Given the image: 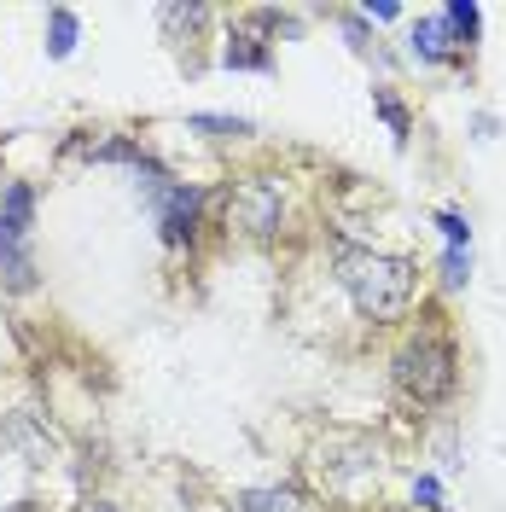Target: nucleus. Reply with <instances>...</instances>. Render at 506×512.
Instances as JSON below:
<instances>
[{
  "label": "nucleus",
  "mask_w": 506,
  "mask_h": 512,
  "mask_svg": "<svg viewBox=\"0 0 506 512\" xmlns=\"http://www.w3.org/2000/svg\"><path fill=\"white\" fill-rule=\"evenodd\" d=\"M338 280L355 297V309L373 320H396L408 315L413 303V262L402 256H384V251H344L338 256Z\"/></svg>",
  "instance_id": "f257e3e1"
},
{
  "label": "nucleus",
  "mask_w": 506,
  "mask_h": 512,
  "mask_svg": "<svg viewBox=\"0 0 506 512\" xmlns=\"http://www.w3.org/2000/svg\"><path fill=\"white\" fill-rule=\"evenodd\" d=\"M396 384L408 390L413 402H443L454 390V350L443 338H413L396 350Z\"/></svg>",
  "instance_id": "f03ea898"
},
{
  "label": "nucleus",
  "mask_w": 506,
  "mask_h": 512,
  "mask_svg": "<svg viewBox=\"0 0 506 512\" xmlns=\"http://www.w3.org/2000/svg\"><path fill=\"white\" fill-rule=\"evenodd\" d=\"M227 227H239V233H251V239L274 233V227H280V187H274V181H245V187H233V198H227Z\"/></svg>",
  "instance_id": "7ed1b4c3"
},
{
  "label": "nucleus",
  "mask_w": 506,
  "mask_h": 512,
  "mask_svg": "<svg viewBox=\"0 0 506 512\" xmlns=\"http://www.w3.org/2000/svg\"><path fill=\"white\" fill-rule=\"evenodd\" d=\"M30 216H35V192L24 181H12V187L0 192V245H24Z\"/></svg>",
  "instance_id": "20e7f679"
},
{
  "label": "nucleus",
  "mask_w": 506,
  "mask_h": 512,
  "mask_svg": "<svg viewBox=\"0 0 506 512\" xmlns=\"http://www.w3.org/2000/svg\"><path fill=\"white\" fill-rule=\"evenodd\" d=\"M198 204H204V192L198 187H169L163 192V233H169V239H192Z\"/></svg>",
  "instance_id": "39448f33"
},
{
  "label": "nucleus",
  "mask_w": 506,
  "mask_h": 512,
  "mask_svg": "<svg viewBox=\"0 0 506 512\" xmlns=\"http://www.w3.org/2000/svg\"><path fill=\"white\" fill-rule=\"evenodd\" d=\"M70 47H76V12L59 6V12L47 18V53H53V59H70Z\"/></svg>",
  "instance_id": "423d86ee"
},
{
  "label": "nucleus",
  "mask_w": 506,
  "mask_h": 512,
  "mask_svg": "<svg viewBox=\"0 0 506 512\" xmlns=\"http://www.w3.org/2000/svg\"><path fill=\"white\" fill-rule=\"evenodd\" d=\"M413 53H419V59H448V24L443 18H425V24L413 30Z\"/></svg>",
  "instance_id": "0eeeda50"
},
{
  "label": "nucleus",
  "mask_w": 506,
  "mask_h": 512,
  "mask_svg": "<svg viewBox=\"0 0 506 512\" xmlns=\"http://www.w3.org/2000/svg\"><path fill=\"white\" fill-rule=\"evenodd\" d=\"M0 274H6V286L12 291H24L30 286V251H24V245H0Z\"/></svg>",
  "instance_id": "6e6552de"
},
{
  "label": "nucleus",
  "mask_w": 506,
  "mask_h": 512,
  "mask_svg": "<svg viewBox=\"0 0 506 512\" xmlns=\"http://www.w3.org/2000/svg\"><path fill=\"white\" fill-rule=\"evenodd\" d=\"M443 24L460 35V41H472L477 35V6L472 0H454V6H443Z\"/></svg>",
  "instance_id": "1a4fd4ad"
},
{
  "label": "nucleus",
  "mask_w": 506,
  "mask_h": 512,
  "mask_svg": "<svg viewBox=\"0 0 506 512\" xmlns=\"http://www.w3.org/2000/svg\"><path fill=\"white\" fill-rule=\"evenodd\" d=\"M192 128H204V134H251L245 117H192Z\"/></svg>",
  "instance_id": "9d476101"
},
{
  "label": "nucleus",
  "mask_w": 506,
  "mask_h": 512,
  "mask_svg": "<svg viewBox=\"0 0 506 512\" xmlns=\"http://www.w3.org/2000/svg\"><path fill=\"white\" fill-rule=\"evenodd\" d=\"M437 227H443V233H448V251H460V245H466V239H472V227L460 222V216H454V210H443V216H437Z\"/></svg>",
  "instance_id": "9b49d317"
},
{
  "label": "nucleus",
  "mask_w": 506,
  "mask_h": 512,
  "mask_svg": "<svg viewBox=\"0 0 506 512\" xmlns=\"http://www.w3.org/2000/svg\"><path fill=\"white\" fill-rule=\"evenodd\" d=\"M227 64H233V70H262L268 53H262V47H227Z\"/></svg>",
  "instance_id": "f8f14e48"
},
{
  "label": "nucleus",
  "mask_w": 506,
  "mask_h": 512,
  "mask_svg": "<svg viewBox=\"0 0 506 512\" xmlns=\"http://www.w3.org/2000/svg\"><path fill=\"white\" fill-rule=\"evenodd\" d=\"M466 274H472V262H466V251H448V256H443V280H448V286H460Z\"/></svg>",
  "instance_id": "ddd939ff"
},
{
  "label": "nucleus",
  "mask_w": 506,
  "mask_h": 512,
  "mask_svg": "<svg viewBox=\"0 0 506 512\" xmlns=\"http://www.w3.org/2000/svg\"><path fill=\"white\" fill-rule=\"evenodd\" d=\"M413 501H425V507H437V501H443V489H437V478H419V483H413Z\"/></svg>",
  "instance_id": "4468645a"
},
{
  "label": "nucleus",
  "mask_w": 506,
  "mask_h": 512,
  "mask_svg": "<svg viewBox=\"0 0 506 512\" xmlns=\"http://www.w3.org/2000/svg\"><path fill=\"white\" fill-rule=\"evenodd\" d=\"M285 507V495H251L245 501V512H280Z\"/></svg>",
  "instance_id": "2eb2a0df"
},
{
  "label": "nucleus",
  "mask_w": 506,
  "mask_h": 512,
  "mask_svg": "<svg viewBox=\"0 0 506 512\" xmlns=\"http://www.w3.org/2000/svg\"><path fill=\"white\" fill-rule=\"evenodd\" d=\"M6 512H35V507H6Z\"/></svg>",
  "instance_id": "dca6fc26"
},
{
  "label": "nucleus",
  "mask_w": 506,
  "mask_h": 512,
  "mask_svg": "<svg viewBox=\"0 0 506 512\" xmlns=\"http://www.w3.org/2000/svg\"><path fill=\"white\" fill-rule=\"evenodd\" d=\"M94 512H117V507H94Z\"/></svg>",
  "instance_id": "f3484780"
}]
</instances>
